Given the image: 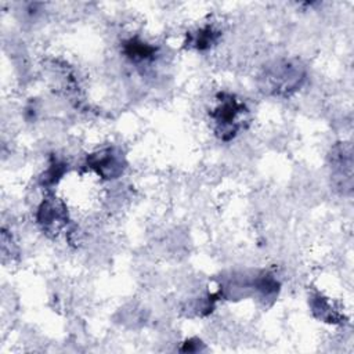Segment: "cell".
Instances as JSON below:
<instances>
[{"label": "cell", "instance_id": "obj_4", "mask_svg": "<svg viewBox=\"0 0 354 354\" xmlns=\"http://www.w3.org/2000/svg\"><path fill=\"white\" fill-rule=\"evenodd\" d=\"M37 220L46 230L58 228L62 223H65L66 213L65 209L58 206L54 201H44L39 209Z\"/></svg>", "mask_w": 354, "mask_h": 354}, {"label": "cell", "instance_id": "obj_1", "mask_svg": "<svg viewBox=\"0 0 354 354\" xmlns=\"http://www.w3.org/2000/svg\"><path fill=\"white\" fill-rule=\"evenodd\" d=\"M304 80V71L301 66L286 61L271 66L266 73V82L275 94H289L299 88Z\"/></svg>", "mask_w": 354, "mask_h": 354}, {"label": "cell", "instance_id": "obj_5", "mask_svg": "<svg viewBox=\"0 0 354 354\" xmlns=\"http://www.w3.org/2000/svg\"><path fill=\"white\" fill-rule=\"evenodd\" d=\"M123 51L133 61H144V59L151 58L155 54L153 47L145 44L137 39H130L129 41H126Z\"/></svg>", "mask_w": 354, "mask_h": 354}, {"label": "cell", "instance_id": "obj_6", "mask_svg": "<svg viewBox=\"0 0 354 354\" xmlns=\"http://www.w3.org/2000/svg\"><path fill=\"white\" fill-rule=\"evenodd\" d=\"M218 35H220V33L216 32V30H213V28L206 26L205 29H201V30L192 37V41H191V43H194V46H195L196 48L205 50V48L210 47V46L217 40Z\"/></svg>", "mask_w": 354, "mask_h": 354}, {"label": "cell", "instance_id": "obj_2", "mask_svg": "<svg viewBox=\"0 0 354 354\" xmlns=\"http://www.w3.org/2000/svg\"><path fill=\"white\" fill-rule=\"evenodd\" d=\"M243 109H245L243 104L238 102L231 95L221 100L220 106L212 113L216 124L218 126V133L221 138L228 140L235 136L238 129L236 118L239 113L243 112Z\"/></svg>", "mask_w": 354, "mask_h": 354}, {"label": "cell", "instance_id": "obj_3", "mask_svg": "<svg viewBox=\"0 0 354 354\" xmlns=\"http://www.w3.org/2000/svg\"><path fill=\"white\" fill-rule=\"evenodd\" d=\"M88 166L94 169L104 178L118 177L124 167L123 156L113 148L102 149L97 153H93L88 159Z\"/></svg>", "mask_w": 354, "mask_h": 354}]
</instances>
